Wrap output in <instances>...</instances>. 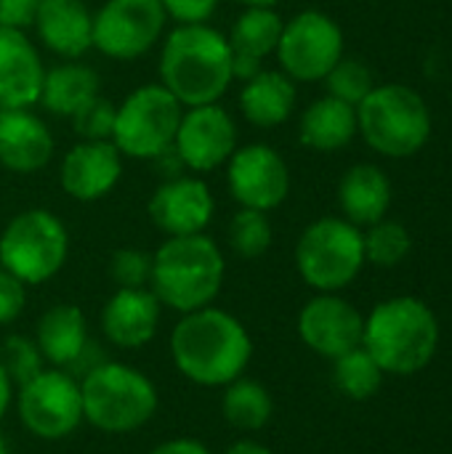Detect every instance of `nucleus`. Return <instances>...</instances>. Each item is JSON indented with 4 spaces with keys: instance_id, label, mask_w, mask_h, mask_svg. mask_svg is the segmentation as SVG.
Masks as SVG:
<instances>
[{
    "instance_id": "7",
    "label": "nucleus",
    "mask_w": 452,
    "mask_h": 454,
    "mask_svg": "<svg viewBox=\"0 0 452 454\" xmlns=\"http://www.w3.org/2000/svg\"><path fill=\"white\" fill-rule=\"evenodd\" d=\"M67 255V226L59 215L43 207L13 215L0 234V266L27 287L53 279L64 269Z\"/></svg>"
},
{
    "instance_id": "43",
    "label": "nucleus",
    "mask_w": 452,
    "mask_h": 454,
    "mask_svg": "<svg viewBox=\"0 0 452 454\" xmlns=\"http://www.w3.org/2000/svg\"><path fill=\"white\" fill-rule=\"evenodd\" d=\"M0 454H8V442L3 436H0Z\"/></svg>"
},
{
    "instance_id": "35",
    "label": "nucleus",
    "mask_w": 452,
    "mask_h": 454,
    "mask_svg": "<svg viewBox=\"0 0 452 454\" xmlns=\"http://www.w3.org/2000/svg\"><path fill=\"white\" fill-rule=\"evenodd\" d=\"M109 277L117 287H147L152 277V255L139 247H120L109 258Z\"/></svg>"
},
{
    "instance_id": "14",
    "label": "nucleus",
    "mask_w": 452,
    "mask_h": 454,
    "mask_svg": "<svg viewBox=\"0 0 452 454\" xmlns=\"http://www.w3.org/2000/svg\"><path fill=\"white\" fill-rule=\"evenodd\" d=\"M237 125L232 114L218 104L192 106L181 114L173 152L178 162L194 173H210L218 165L229 162L237 149Z\"/></svg>"
},
{
    "instance_id": "41",
    "label": "nucleus",
    "mask_w": 452,
    "mask_h": 454,
    "mask_svg": "<svg viewBox=\"0 0 452 454\" xmlns=\"http://www.w3.org/2000/svg\"><path fill=\"white\" fill-rule=\"evenodd\" d=\"M224 454H272V450L264 447L256 439H240V442H234Z\"/></svg>"
},
{
    "instance_id": "39",
    "label": "nucleus",
    "mask_w": 452,
    "mask_h": 454,
    "mask_svg": "<svg viewBox=\"0 0 452 454\" xmlns=\"http://www.w3.org/2000/svg\"><path fill=\"white\" fill-rule=\"evenodd\" d=\"M149 454H213L205 444L194 442V439H170V442H163L160 447H155Z\"/></svg>"
},
{
    "instance_id": "16",
    "label": "nucleus",
    "mask_w": 452,
    "mask_h": 454,
    "mask_svg": "<svg viewBox=\"0 0 452 454\" xmlns=\"http://www.w3.org/2000/svg\"><path fill=\"white\" fill-rule=\"evenodd\" d=\"M213 213L216 200L208 184L194 176H176L160 184L149 200V218L168 237L205 234Z\"/></svg>"
},
{
    "instance_id": "19",
    "label": "nucleus",
    "mask_w": 452,
    "mask_h": 454,
    "mask_svg": "<svg viewBox=\"0 0 452 454\" xmlns=\"http://www.w3.org/2000/svg\"><path fill=\"white\" fill-rule=\"evenodd\" d=\"M45 67L21 29L0 27V109H29L40 101Z\"/></svg>"
},
{
    "instance_id": "2",
    "label": "nucleus",
    "mask_w": 452,
    "mask_h": 454,
    "mask_svg": "<svg viewBox=\"0 0 452 454\" xmlns=\"http://www.w3.org/2000/svg\"><path fill=\"white\" fill-rule=\"evenodd\" d=\"M160 80L181 106L218 104L234 80L229 40L210 24H178L163 43Z\"/></svg>"
},
{
    "instance_id": "34",
    "label": "nucleus",
    "mask_w": 452,
    "mask_h": 454,
    "mask_svg": "<svg viewBox=\"0 0 452 454\" xmlns=\"http://www.w3.org/2000/svg\"><path fill=\"white\" fill-rule=\"evenodd\" d=\"M115 114L117 106L104 98L101 93L93 96L91 101H85L75 114H72V125L75 133L83 141H112V130H115Z\"/></svg>"
},
{
    "instance_id": "33",
    "label": "nucleus",
    "mask_w": 452,
    "mask_h": 454,
    "mask_svg": "<svg viewBox=\"0 0 452 454\" xmlns=\"http://www.w3.org/2000/svg\"><path fill=\"white\" fill-rule=\"evenodd\" d=\"M325 80H328L330 96L338 98V101H346L352 106H360L365 101V96L376 88L370 69L362 61H357V59H341L328 72Z\"/></svg>"
},
{
    "instance_id": "42",
    "label": "nucleus",
    "mask_w": 452,
    "mask_h": 454,
    "mask_svg": "<svg viewBox=\"0 0 452 454\" xmlns=\"http://www.w3.org/2000/svg\"><path fill=\"white\" fill-rule=\"evenodd\" d=\"M237 3H242L245 8H274L280 0H237Z\"/></svg>"
},
{
    "instance_id": "27",
    "label": "nucleus",
    "mask_w": 452,
    "mask_h": 454,
    "mask_svg": "<svg viewBox=\"0 0 452 454\" xmlns=\"http://www.w3.org/2000/svg\"><path fill=\"white\" fill-rule=\"evenodd\" d=\"M101 80L96 69L69 61L59 64L45 72L43 77V90H40V104L59 117H72L85 101L99 96Z\"/></svg>"
},
{
    "instance_id": "4",
    "label": "nucleus",
    "mask_w": 452,
    "mask_h": 454,
    "mask_svg": "<svg viewBox=\"0 0 452 454\" xmlns=\"http://www.w3.org/2000/svg\"><path fill=\"white\" fill-rule=\"evenodd\" d=\"M362 348L389 375L421 372L440 348V322L418 298H392L378 303L365 319Z\"/></svg>"
},
{
    "instance_id": "26",
    "label": "nucleus",
    "mask_w": 452,
    "mask_h": 454,
    "mask_svg": "<svg viewBox=\"0 0 452 454\" xmlns=\"http://www.w3.org/2000/svg\"><path fill=\"white\" fill-rule=\"evenodd\" d=\"M298 133L304 146L314 152H338L357 133V106L325 96L304 112Z\"/></svg>"
},
{
    "instance_id": "17",
    "label": "nucleus",
    "mask_w": 452,
    "mask_h": 454,
    "mask_svg": "<svg viewBox=\"0 0 452 454\" xmlns=\"http://www.w3.org/2000/svg\"><path fill=\"white\" fill-rule=\"evenodd\" d=\"M123 176V154L112 141L75 144L59 168V184L67 197L77 202H96L107 197Z\"/></svg>"
},
{
    "instance_id": "28",
    "label": "nucleus",
    "mask_w": 452,
    "mask_h": 454,
    "mask_svg": "<svg viewBox=\"0 0 452 454\" xmlns=\"http://www.w3.org/2000/svg\"><path fill=\"white\" fill-rule=\"evenodd\" d=\"M221 412L232 428L250 434V431H261L272 420L274 399L266 391V386L248 378H237L229 386H224Z\"/></svg>"
},
{
    "instance_id": "31",
    "label": "nucleus",
    "mask_w": 452,
    "mask_h": 454,
    "mask_svg": "<svg viewBox=\"0 0 452 454\" xmlns=\"http://www.w3.org/2000/svg\"><path fill=\"white\" fill-rule=\"evenodd\" d=\"M362 245H365V261L389 269L402 263L405 255L410 253V234L397 221H378L370 226L368 234H362Z\"/></svg>"
},
{
    "instance_id": "23",
    "label": "nucleus",
    "mask_w": 452,
    "mask_h": 454,
    "mask_svg": "<svg viewBox=\"0 0 452 454\" xmlns=\"http://www.w3.org/2000/svg\"><path fill=\"white\" fill-rule=\"evenodd\" d=\"M35 343L45 362L59 370H69L77 364L83 351L88 348V322L85 314L72 303L51 306L35 327Z\"/></svg>"
},
{
    "instance_id": "40",
    "label": "nucleus",
    "mask_w": 452,
    "mask_h": 454,
    "mask_svg": "<svg viewBox=\"0 0 452 454\" xmlns=\"http://www.w3.org/2000/svg\"><path fill=\"white\" fill-rule=\"evenodd\" d=\"M13 383H11V378H8V372L3 370V364H0V420L5 418V412H8V407H11V402H13Z\"/></svg>"
},
{
    "instance_id": "12",
    "label": "nucleus",
    "mask_w": 452,
    "mask_h": 454,
    "mask_svg": "<svg viewBox=\"0 0 452 454\" xmlns=\"http://www.w3.org/2000/svg\"><path fill=\"white\" fill-rule=\"evenodd\" d=\"M168 13L160 0H107L93 13V48L115 61H131L155 48Z\"/></svg>"
},
{
    "instance_id": "32",
    "label": "nucleus",
    "mask_w": 452,
    "mask_h": 454,
    "mask_svg": "<svg viewBox=\"0 0 452 454\" xmlns=\"http://www.w3.org/2000/svg\"><path fill=\"white\" fill-rule=\"evenodd\" d=\"M0 364L16 388L45 370V359H43L35 338H24V335H8L0 343Z\"/></svg>"
},
{
    "instance_id": "22",
    "label": "nucleus",
    "mask_w": 452,
    "mask_h": 454,
    "mask_svg": "<svg viewBox=\"0 0 452 454\" xmlns=\"http://www.w3.org/2000/svg\"><path fill=\"white\" fill-rule=\"evenodd\" d=\"M285 21L274 8H245L229 32L234 77L250 80L261 72V61L277 51Z\"/></svg>"
},
{
    "instance_id": "9",
    "label": "nucleus",
    "mask_w": 452,
    "mask_h": 454,
    "mask_svg": "<svg viewBox=\"0 0 452 454\" xmlns=\"http://www.w3.org/2000/svg\"><path fill=\"white\" fill-rule=\"evenodd\" d=\"M181 101L163 85H141L125 96L115 114L112 144L133 160H157L173 149Z\"/></svg>"
},
{
    "instance_id": "15",
    "label": "nucleus",
    "mask_w": 452,
    "mask_h": 454,
    "mask_svg": "<svg viewBox=\"0 0 452 454\" xmlns=\"http://www.w3.org/2000/svg\"><path fill=\"white\" fill-rule=\"evenodd\" d=\"M365 317L336 293H320L298 314V335L317 356L338 359L362 346Z\"/></svg>"
},
{
    "instance_id": "8",
    "label": "nucleus",
    "mask_w": 452,
    "mask_h": 454,
    "mask_svg": "<svg viewBox=\"0 0 452 454\" xmlns=\"http://www.w3.org/2000/svg\"><path fill=\"white\" fill-rule=\"evenodd\" d=\"M365 263L362 231L346 218H320L304 229L296 245V269L317 293H338L352 285Z\"/></svg>"
},
{
    "instance_id": "30",
    "label": "nucleus",
    "mask_w": 452,
    "mask_h": 454,
    "mask_svg": "<svg viewBox=\"0 0 452 454\" xmlns=\"http://www.w3.org/2000/svg\"><path fill=\"white\" fill-rule=\"evenodd\" d=\"M272 223L266 218V213L261 210H250V207H240L226 226V239L234 255L253 261L261 258L269 247H272Z\"/></svg>"
},
{
    "instance_id": "21",
    "label": "nucleus",
    "mask_w": 452,
    "mask_h": 454,
    "mask_svg": "<svg viewBox=\"0 0 452 454\" xmlns=\"http://www.w3.org/2000/svg\"><path fill=\"white\" fill-rule=\"evenodd\" d=\"M32 27L40 43L61 59H80L93 48V13L83 0H40Z\"/></svg>"
},
{
    "instance_id": "37",
    "label": "nucleus",
    "mask_w": 452,
    "mask_h": 454,
    "mask_svg": "<svg viewBox=\"0 0 452 454\" xmlns=\"http://www.w3.org/2000/svg\"><path fill=\"white\" fill-rule=\"evenodd\" d=\"M168 19L178 24H208L218 8V0H160Z\"/></svg>"
},
{
    "instance_id": "13",
    "label": "nucleus",
    "mask_w": 452,
    "mask_h": 454,
    "mask_svg": "<svg viewBox=\"0 0 452 454\" xmlns=\"http://www.w3.org/2000/svg\"><path fill=\"white\" fill-rule=\"evenodd\" d=\"M226 186L240 207L269 213L288 200L290 173L285 160L266 144L234 149L226 162Z\"/></svg>"
},
{
    "instance_id": "38",
    "label": "nucleus",
    "mask_w": 452,
    "mask_h": 454,
    "mask_svg": "<svg viewBox=\"0 0 452 454\" xmlns=\"http://www.w3.org/2000/svg\"><path fill=\"white\" fill-rule=\"evenodd\" d=\"M40 0H0V27L5 29H27L35 24Z\"/></svg>"
},
{
    "instance_id": "18",
    "label": "nucleus",
    "mask_w": 452,
    "mask_h": 454,
    "mask_svg": "<svg viewBox=\"0 0 452 454\" xmlns=\"http://www.w3.org/2000/svg\"><path fill=\"white\" fill-rule=\"evenodd\" d=\"M163 303L147 287H117L101 309L104 338L117 348H144L160 327Z\"/></svg>"
},
{
    "instance_id": "6",
    "label": "nucleus",
    "mask_w": 452,
    "mask_h": 454,
    "mask_svg": "<svg viewBox=\"0 0 452 454\" xmlns=\"http://www.w3.org/2000/svg\"><path fill=\"white\" fill-rule=\"evenodd\" d=\"M357 130H362L376 152L386 157H410L426 144L432 117L426 101L408 85H381L357 106Z\"/></svg>"
},
{
    "instance_id": "36",
    "label": "nucleus",
    "mask_w": 452,
    "mask_h": 454,
    "mask_svg": "<svg viewBox=\"0 0 452 454\" xmlns=\"http://www.w3.org/2000/svg\"><path fill=\"white\" fill-rule=\"evenodd\" d=\"M27 306V285L0 266V327L13 325Z\"/></svg>"
},
{
    "instance_id": "24",
    "label": "nucleus",
    "mask_w": 452,
    "mask_h": 454,
    "mask_svg": "<svg viewBox=\"0 0 452 454\" xmlns=\"http://www.w3.org/2000/svg\"><path fill=\"white\" fill-rule=\"evenodd\" d=\"M338 202L349 223L373 226L392 205V184L376 165H354L338 184Z\"/></svg>"
},
{
    "instance_id": "11",
    "label": "nucleus",
    "mask_w": 452,
    "mask_h": 454,
    "mask_svg": "<svg viewBox=\"0 0 452 454\" xmlns=\"http://www.w3.org/2000/svg\"><path fill=\"white\" fill-rule=\"evenodd\" d=\"M274 53L290 80H325L328 72L344 59V35L328 13L301 11L285 21Z\"/></svg>"
},
{
    "instance_id": "1",
    "label": "nucleus",
    "mask_w": 452,
    "mask_h": 454,
    "mask_svg": "<svg viewBox=\"0 0 452 454\" xmlns=\"http://www.w3.org/2000/svg\"><path fill=\"white\" fill-rule=\"evenodd\" d=\"M170 359L189 383L224 388L248 370L253 340L234 314L205 306L181 314L176 322L170 333Z\"/></svg>"
},
{
    "instance_id": "20",
    "label": "nucleus",
    "mask_w": 452,
    "mask_h": 454,
    "mask_svg": "<svg viewBox=\"0 0 452 454\" xmlns=\"http://www.w3.org/2000/svg\"><path fill=\"white\" fill-rule=\"evenodd\" d=\"M53 157V136L29 109H0V165L11 173H37Z\"/></svg>"
},
{
    "instance_id": "3",
    "label": "nucleus",
    "mask_w": 452,
    "mask_h": 454,
    "mask_svg": "<svg viewBox=\"0 0 452 454\" xmlns=\"http://www.w3.org/2000/svg\"><path fill=\"white\" fill-rule=\"evenodd\" d=\"M224 274V253L208 234L168 237L152 255L149 285L165 309L189 314L213 306L221 293Z\"/></svg>"
},
{
    "instance_id": "29",
    "label": "nucleus",
    "mask_w": 452,
    "mask_h": 454,
    "mask_svg": "<svg viewBox=\"0 0 452 454\" xmlns=\"http://www.w3.org/2000/svg\"><path fill=\"white\" fill-rule=\"evenodd\" d=\"M384 375L386 372L362 346L333 359V383L346 399H354V402H365L376 396L384 383Z\"/></svg>"
},
{
    "instance_id": "25",
    "label": "nucleus",
    "mask_w": 452,
    "mask_h": 454,
    "mask_svg": "<svg viewBox=\"0 0 452 454\" xmlns=\"http://www.w3.org/2000/svg\"><path fill=\"white\" fill-rule=\"evenodd\" d=\"M296 106V85L285 72L261 69L245 88L240 90V109L242 117L256 128H277L282 125Z\"/></svg>"
},
{
    "instance_id": "5",
    "label": "nucleus",
    "mask_w": 452,
    "mask_h": 454,
    "mask_svg": "<svg viewBox=\"0 0 452 454\" xmlns=\"http://www.w3.org/2000/svg\"><path fill=\"white\" fill-rule=\"evenodd\" d=\"M83 420L104 434H133L144 428L160 404L155 383L125 362H99L80 383Z\"/></svg>"
},
{
    "instance_id": "10",
    "label": "nucleus",
    "mask_w": 452,
    "mask_h": 454,
    "mask_svg": "<svg viewBox=\"0 0 452 454\" xmlns=\"http://www.w3.org/2000/svg\"><path fill=\"white\" fill-rule=\"evenodd\" d=\"M13 396L21 426L43 442H61L72 436L83 423L80 383L67 370H43L19 386Z\"/></svg>"
}]
</instances>
